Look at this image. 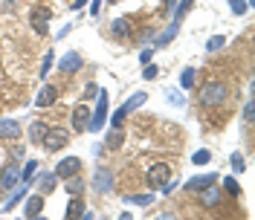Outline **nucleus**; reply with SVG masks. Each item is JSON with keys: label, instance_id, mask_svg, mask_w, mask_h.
I'll return each mask as SVG.
<instances>
[{"label": "nucleus", "instance_id": "nucleus-2", "mask_svg": "<svg viewBox=\"0 0 255 220\" xmlns=\"http://www.w3.org/2000/svg\"><path fill=\"white\" fill-rule=\"evenodd\" d=\"M67 142H70V130H67V127H49L47 136L41 139V148L49 151V154H55V151L67 148Z\"/></svg>", "mask_w": 255, "mask_h": 220}, {"label": "nucleus", "instance_id": "nucleus-24", "mask_svg": "<svg viewBox=\"0 0 255 220\" xmlns=\"http://www.w3.org/2000/svg\"><path fill=\"white\" fill-rule=\"evenodd\" d=\"M145 102H148V93H142V90H139V93H133V96H130V99H128V102H125V105H122V108H125L128 113H130V110L142 108Z\"/></svg>", "mask_w": 255, "mask_h": 220}, {"label": "nucleus", "instance_id": "nucleus-14", "mask_svg": "<svg viewBox=\"0 0 255 220\" xmlns=\"http://www.w3.org/2000/svg\"><path fill=\"white\" fill-rule=\"evenodd\" d=\"M20 133H23L20 122H15V119H0V139H17Z\"/></svg>", "mask_w": 255, "mask_h": 220}, {"label": "nucleus", "instance_id": "nucleus-25", "mask_svg": "<svg viewBox=\"0 0 255 220\" xmlns=\"http://www.w3.org/2000/svg\"><path fill=\"white\" fill-rule=\"evenodd\" d=\"M35 171H38V159H26L23 168H20V183H29L35 177Z\"/></svg>", "mask_w": 255, "mask_h": 220}, {"label": "nucleus", "instance_id": "nucleus-35", "mask_svg": "<svg viewBox=\"0 0 255 220\" xmlns=\"http://www.w3.org/2000/svg\"><path fill=\"white\" fill-rule=\"evenodd\" d=\"M128 116V110L125 108H119V110H113L111 113V127H122V119Z\"/></svg>", "mask_w": 255, "mask_h": 220}, {"label": "nucleus", "instance_id": "nucleus-29", "mask_svg": "<svg viewBox=\"0 0 255 220\" xmlns=\"http://www.w3.org/2000/svg\"><path fill=\"white\" fill-rule=\"evenodd\" d=\"M209 159H212V151H209V148H200V151L191 154V162H194V165H206Z\"/></svg>", "mask_w": 255, "mask_h": 220}, {"label": "nucleus", "instance_id": "nucleus-18", "mask_svg": "<svg viewBox=\"0 0 255 220\" xmlns=\"http://www.w3.org/2000/svg\"><path fill=\"white\" fill-rule=\"evenodd\" d=\"M177 32H180V23H177V20H171V23L165 26V32L154 35V44H157V47H165V44H171V41L177 38Z\"/></svg>", "mask_w": 255, "mask_h": 220}, {"label": "nucleus", "instance_id": "nucleus-39", "mask_svg": "<svg viewBox=\"0 0 255 220\" xmlns=\"http://www.w3.org/2000/svg\"><path fill=\"white\" fill-rule=\"evenodd\" d=\"M151 58H154V49H151V47H145L142 52H139V64L145 67V64H151Z\"/></svg>", "mask_w": 255, "mask_h": 220}, {"label": "nucleus", "instance_id": "nucleus-10", "mask_svg": "<svg viewBox=\"0 0 255 220\" xmlns=\"http://www.w3.org/2000/svg\"><path fill=\"white\" fill-rule=\"evenodd\" d=\"M197 203L203 206V209H215V206L221 203V191L215 189V186L200 189V191H197Z\"/></svg>", "mask_w": 255, "mask_h": 220}, {"label": "nucleus", "instance_id": "nucleus-38", "mask_svg": "<svg viewBox=\"0 0 255 220\" xmlns=\"http://www.w3.org/2000/svg\"><path fill=\"white\" fill-rule=\"evenodd\" d=\"M168 102H171L174 108H183V105H186V102H183V96L177 93V90H168Z\"/></svg>", "mask_w": 255, "mask_h": 220}, {"label": "nucleus", "instance_id": "nucleus-41", "mask_svg": "<svg viewBox=\"0 0 255 220\" xmlns=\"http://www.w3.org/2000/svg\"><path fill=\"white\" fill-rule=\"evenodd\" d=\"M9 157L15 159V162H17V159H23V157H26V151H23V145H15V148H12V154H9Z\"/></svg>", "mask_w": 255, "mask_h": 220}, {"label": "nucleus", "instance_id": "nucleus-1", "mask_svg": "<svg viewBox=\"0 0 255 220\" xmlns=\"http://www.w3.org/2000/svg\"><path fill=\"white\" fill-rule=\"evenodd\" d=\"M226 96H229V87H226L223 81L212 79V81H206V84L200 87L197 102H200L203 108H215V105H223V102H226Z\"/></svg>", "mask_w": 255, "mask_h": 220}, {"label": "nucleus", "instance_id": "nucleus-44", "mask_svg": "<svg viewBox=\"0 0 255 220\" xmlns=\"http://www.w3.org/2000/svg\"><path fill=\"white\" fill-rule=\"evenodd\" d=\"M142 41H154V29H151V26H145L142 29Z\"/></svg>", "mask_w": 255, "mask_h": 220}, {"label": "nucleus", "instance_id": "nucleus-43", "mask_svg": "<svg viewBox=\"0 0 255 220\" xmlns=\"http://www.w3.org/2000/svg\"><path fill=\"white\" fill-rule=\"evenodd\" d=\"M174 3H177V0H162V17H165V15H171Z\"/></svg>", "mask_w": 255, "mask_h": 220}, {"label": "nucleus", "instance_id": "nucleus-5", "mask_svg": "<svg viewBox=\"0 0 255 220\" xmlns=\"http://www.w3.org/2000/svg\"><path fill=\"white\" fill-rule=\"evenodd\" d=\"M93 191L96 194H111L113 191V171L108 165H99L93 174Z\"/></svg>", "mask_w": 255, "mask_h": 220}, {"label": "nucleus", "instance_id": "nucleus-12", "mask_svg": "<svg viewBox=\"0 0 255 220\" xmlns=\"http://www.w3.org/2000/svg\"><path fill=\"white\" fill-rule=\"evenodd\" d=\"M41 212H44V194L38 191V194L26 197V206H23V218H41Z\"/></svg>", "mask_w": 255, "mask_h": 220}, {"label": "nucleus", "instance_id": "nucleus-15", "mask_svg": "<svg viewBox=\"0 0 255 220\" xmlns=\"http://www.w3.org/2000/svg\"><path fill=\"white\" fill-rule=\"evenodd\" d=\"M55 102H58V87H52V84L41 87V93H38V99H35L38 108H52Z\"/></svg>", "mask_w": 255, "mask_h": 220}, {"label": "nucleus", "instance_id": "nucleus-16", "mask_svg": "<svg viewBox=\"0 0 255 220\" xmlns=\"http://www.w3.org/2000/svg\"><path fill=\"white\" fill-rule=\"evenodd\" d=\"M111 32H113V38H122V41H125V38L133 35V23H130L128 17H116L111 23Z\"/></svg>", "mask_w": 255, "mask_h": 220}, {"label": "nucleus", "instance_id": "nucleus-4", "mask_svg": "<svg viewBox=\"0 0 255 220\" xmlns=\"http://www.w3.org/2000/svg\"><path fill=\"white\" fill-rule=\"evenodd\" d=\"M105 122H108V93L105 90H99V105H96V113H90V122H87V127L84 130H102L105 127Z\"/></svg>", "mask_w": 255, "mask_h": 220}, {"label": "nucleus", "instance_id": "nucleus-9", "mask_svg": "<svg viewBox=\"0 0 255 220\" xmlns=\"http://www.w3.org/2000/svg\"><path fill=\"white\" fill-rule=\"evenodd\" d=\"M81 171V159L79 157H64L58 165H55V174H58V180H67V177H73V174Z\"/></svg>", "mask_w": 255, "mask_h": 220}, {"label": "nucleus", "instance_id": "nucleus-17", "mask_svg": "<svg viewBox=\"0 0 255 220\" xmlns=\"http://www.w3.org/2000/svg\"><path fill=\"white\" fill-rule=\"evenodd\" d=\"M26 194H29V183H23V186H15V189H12V197L3 203V212L9 215V212H12V209H15V206L20 203L23 197H26Z\"/></svg>", "mask_w": 255, "mask_h": 220}, {"label": "nucleus", "instance_id": "nucleus-3", "mask_svg": "<svg viewBox=\"0 0 255 220\" xmlns=\"http://www.w3.org/2000/svg\"><path fill=\"white\" fill-rule=\"evenodd\" d=\"M171 177H174L171 165H168V162H157V165H151V168H148V174H145V183H148L151 189L159 191L165 183H168V180H171Z\"/></svg>", "mask_w": 255, "mask_h": 220}, {"label": "nucleus", "instance_id": "nucleus-7", "mask_svg": "<svg viewBox=\"0 0 255 220\" xmlns=\"http://www.w3.org/2000/svg\"><path fill=\"white\" fill-rule=\"evenodd\" d=\"M215 183H218V174H215V171H206V174H197V177H189L183 189L191 191V194H197L200 189H206V186H215Z\"/></svg>", "mask_w": 255, "mask_h": 220}, {"label": "nucleus", "instance_id": "nucleus-6", "mask_svg": "<svg viewBox=\"0 0 255 220\" xmlns=\"http://www.w3.org/2000/svg\"><path fill=\"white\" fill-rule=\"evenodd\" d=\"M17 183H20V168H17L15 159H9L6 165H3V171H0V189H15Z\"/></svg>", "mask_w": 255, "mask_h": 220}, {"label": "nucleus", "instance_id": "nucleus-45", "mask_svg": "<svg viewBox=\"0 0 255 220\" xmlns=\"http://www.w3.org/2000/svg\"><path fill=\"white\" fill-rule=\"evenodd\" d=\"M90 0H73V9H81V6H87Z\"/></svg>", "mask_w": 255, "mask_h": 220}, {"label": "nucleus", "instance_id": "nucleus-36", "mask_svg": "<svg viewBox=\"0 0 255 220\" xmlns=\"http://www.w3.org/2000/svg\"><path fill=\"white\" fill-rule=\"evenodd\" d=\"M157 76H159V67H157V64H145V70H142V79L154 81Z\"/></svg>", "mask_w": 255, "mask_h": 220}, {"label": "nucleus", "instance_id": "nucleus-26", "mask_svg": "<svg viewBox=\"0 0 255 220\" xmlns=\"http://www.w3.org/2000/svg\"><path fill=\"white\" fill-rule=\"evenodd\" d=\"M81 212H84V200L79 197H73L70 203H67V218H81Z\"/></svg>", "mask_w": 255, "mask_h": 220}, {"label": "nucleus", "instance_id": "nucleus-19", "mask_svg": "<svg viewBox=\"0 0 255 220\" xmlns=\"http://www.w3.org/2000/svg\"><path fill=\"white\" fill-rule=\"evenodd\" d=\"M55 186H58V174L55 171H47V174L38 177V191H41V194H52Z\"/></svg>", "mask_w": 255, "mask_h": 220}, {"label": "nucleus", "instance_id": "nucleus-23", "mask_svg": "<svg viewBox=\"0 0 255 220\" xmlns=\"http://www.w3.org/2000/svg\"><path fill=\"white\" fill-rule=\"evenodd\" d=\"M47 130H49L47 122H32L29 125V139L35 142V145H41V139L47 136Z\"/></svg>", "mask_w": 255, "mask_h": 220}, {"label": "nucleus", "instance_id": "nucleus-31", "mask_svg": "<svg viewBox=\"0 0 255 220\" xmlns=\"http://www.w3.org/2000/svg\"><path fill=\"white\" fill-rule=\"evenodd\" d=\"M223 44H226L223 35H212V38L206 41V52H218V49H223Z\"/></svg>", "mask_w": 255, "mask_h": 220}, {"label": "nucleus", "instance_id": "nucleus-46", "mask_svg": "<svg viewBox=\"0 0 255 220\" xmlns=\"http://www.w3.org/2000/svg\"><path fill=\"white\" fill-rule=\"evenodd\" d=\"M111 3H119V0H111Z\"/></svg>", "mask_w": 255, "mask_h": 220}, {"label": "nucleus", "instance_id": "nucleus-37", "mask_svg": "<svg viewBox=\"0 0 255 220\" xmlns=\"http://www.w3.org/2000/svg\"><path fill=\"white\" fill-rule=\"evenodd\" d=\"M93 96H99V87H96V81H90V84L84 87V102H90Z\"/></svg>", "mask_w": 255, "mask_h": 220}, {"label": "nucleus", "instance_id": "nucleus-40", "mask_svg": "<svg viewBox=\"0 0 255 220\" xmlns=\"http://www.w3.org/2000/svg\"><path fill=\"white\" fill-rule=\"evenodd\" d=\"M244 122H247V125H253V102H247V105H244Z\"/></svg>", "mask_w": 255, "mask_h": 220}, {"label": "nucleus", "instance_id": "nucleus-33", "mask_svg": "<svg viewBox=\"0 0 255 220\" xmlns=\"http://www.w3.org/2000/svg\"><path fill=\"white\" fill-rule=\"evenodd\" d=\"M128 203H136V206H151L154 203V194H136V197H128Z\"/></svg>", "mask_w": 255, "mask_h": 220}, {"label": "nucleus", "instance_id": "nucleus-28", "mask_svg": "<svg viewBox=\"0 0 255 220\" xmlns=\"http://www.w3.org/2000/svg\"><path fill=\"white\" fill-rule=\"evenodd\" d=\"M180 87H183V90L194 87V67H186V70L180 73Z\"/></svg>", "mask_w": 255, "mask_h": 220}, {"label": "nucleus", "instance_id": "nucleus-13", "mask_svg": "<svg viewBox=\"0 0 255 220\" xmlns=\"http://www.w3.org/2000/svg\"><path fill=\"white\" fill-rule=\"evenodd\" d=\"M73 130H84L87 127V122H90V108L81 102V105H76V110H73Z\"/></svg>", "mask_w": 255, "mask_h": 220}, {"label": "nucleus", "instance_id": "nucleus-32", "mask_svg": "<svg viewBox=\"0 0 255 220\" xmlns=\"http://www.w3.org/2000/svg\"><path fill=\"white\" fill-rule=\"evenodd\" d=\"M223 191H226V194H232V197H238V194H241L238 180H235V177H226V180H223Z\"/></svg>", "mask_w": 255, "mask_h": 220}, {"label": "nucleus", "instance_id": "nucleus-34", "mask_svg": "<svg viewBox=\"0 0 255 220\" xmlns=\"http://www.w3.org/2000/svg\"><path fill=\"white\" fill-rule=\"evenodd\" d=\"M229 9H232L235 15H247V12H250V6H247V0H229Z\"/></svg>", "mask_w": 255, "mask_h": 220}, {"label": "nucleus", "instance_id": "nucleus-21", "mask_svg": "<svg viewBox=\"0 0 255 220\" xmlns=\"http://www.w3.org/2000/svg\"><path fill=\"white\" fill-rule=\"evenodd\" d=\"M191 6H194V0H177L174 9H171V20H177V23H183V17L191 12Z\"/></svg>", "mask_w": 255, "mask_h": 220}, {"label": "nucleus", "instance_id": "nucleus-20", "mask_svg": "<svg viewBox=\"0 0 255 220\" xmlns=\"http://www.w3.org/2000/svg\"><path fill=\"white\" fill-rule=\"evenodd\" d=\"M122 142H125V133H122V127H111V133L105 136V142H102V145H105L108 151H116Z\"/></svg>", "mask_w": 255, "mask_h": 220}, {"label": "nucleus", "instance_id": "nucleus-42", "mask_svg": "<svg viewBox=\"0 0 255 220\" xmlns=\"http://www.w3.org/2000/svg\"><path fill=\"white\" fill-rule=\"evenodd\" d=\"M90 15L93 17L102 15V0H90Z\"/></svg>", "mask_w": 255, "mask_h": 220}, {"label": "nucleus", "instance_id": "nucleus-22", "mask_svg": "<svg viewBox=\"0 0 255 220\" xmlns=\"http://www.w3.org/2000/svg\"><path fill=\"white\" fill-rule=\"evenodd\" d=\"M64 189H67V194L79 197L81 191H84V180H81V174H73V177H67V180H64Z\"/></svg>", "mask_w": 255, "mask_h": 220}, {"label": "nucleus", "instance_id": "nucleus-27", "mask_svg": "<svg viewBox=\"0 0 255 220\" xmlns=\"http://www.w3.org/2000/svg\"><path fill=\"white\" fill-rule=\"evenodd\" d=\"M52 64H55V52L49 49V52H44V61H41V73H38V79H47V73H49Z\"/></svg>", "mask_w": 255, "mask_h": 220}, {"label": "nucleus", "instance_id": "nucleus-11", "mask_svg": "<svg viewBox=\"0 0 255 220\" xmlns=\"http://www.w3.org/2000/svg\"><path fill=\"white\" fill-rule=\"evenodd\" d=\"M81 64H84V58H81L79 52H73V49H70L61 61H58V70L67 76V73H76V70H81Z\"/></svg>", "mask_w": 255, "mask_h": 220}, {"label": "nucleus", "instance_id": "nucleus-30", "mask_svg": "<svg viewBox=\"0 0 255 220\" xmlns=\"http://www.w3.org/2000/svg\"><path fill=\"white\" fill-rule=\"evenodd\" d=\"M229 162H232V171H235V174L247 171V159H244V154H238V151H235V154L229 157Z\"/></svg>", "mask_w": 255, "mask_h": 220}, {"label": "nucleus", "instance_id": "nucleus-8", "mask_svg": "<svg viewBox=\"0 0 255 220\" xmlns=\"http://www.w3.org/2000/svg\"><path fill=\"white\" fill-rule=\"evenodd\" d=\"M49 9H44V6H38V9H32V15H29V23H32V29L38 32V35H49Z\"/></svg>", "mask_w": 255, "mask_h": 220}]
</instances>
